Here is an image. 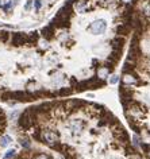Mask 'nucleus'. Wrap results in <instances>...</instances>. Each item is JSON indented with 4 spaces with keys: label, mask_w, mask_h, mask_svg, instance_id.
<instances>
[{
    "label": "nucleus",
    "mask_w": 150,
    "mask_h": 159,
    "mask_svg": "<svg viewBox=\"0 0 150 159\" xmlns=\"http://www.w3.org/2000/svg\"><path fill=\"white\" fill-rule=\"evenodd\" d=\"M31 4H33V2H31V0H27L26 5H24V10H26V11H30V8H31Z\"/></svg>",
    "instance_id": "nucleus-24"
},
{
    "label": "nucleus",
    "mask_w": 150,
    "mask_h": 159,
    "mask_svg": "<svg viewBox=\"0 0 150 159\" xmlns=\"http://www.w3.org/2000/svg\"><path fill=\"white\" fill-rule=\"evenodd\" d=\"M11 136H8V135H4V136H2L0 138V147H7L8 144L11 143Z\"/></svg>",
    "instance_id": "nucleus-13"
},
{
    "label": "nucleus",
    "mask_w": 150,
    "mask_h": 159,
    "mask_svg": "<svg viewBox=\"0 0 150 159\" xmlns=\"http://www.w3.org/2000/svg\"><path fill=\"white\" fill-rule=\"evenodd\" d=\"M35 119L37 117H35V115H34V112L31 111V108H29V109H26L19 116V119H18V124H19L20 128L30 130L31 127L34 126V123H35Z\"/></svg>",
    "instance_id": "nucleus-1"
},
{
    "label": "nucleus",
    "mask_w": 150,
    "mask_h": 159,
    "mask_svg": "<svg viewBox=\"0 0 150 159\" xmlns=\"http://www.w3.org/2000/svg\"><path fill=\"white\" fill-rule=\"evenodd\" d=\"M41 34H42V36H43V38H45L46 40L52 39L53 36H54V34H55V27L53 26L52 23H50L49 26H46L45 29H43L42 31H41Z\"/></svg>",
    "instance_id": "nucleus-7"
},
{
    "label": "nucleus",
    "mask_w": 150,
    "mask_h": 159,
    "mask_svg": "<svg viewBox=\"0 0 150 159\" xmlns=\"http://www.w3.org/2000/svg\"><path fill=\"white\" fill-rule=\"evenodd\" d=\"M38 39L39 33H37V31H31L27 34V45H35V43H38Z\"/></svg>",
    "instance_id": "nucleus-9"
},
{
    "label": "nucleus",
    "mask_w": 150,
    "mask_h": 159,
    "mask_svg": "<svg viewBox=\"0 0 150 159\" xmlns=\"http://www.w3.org/2000/svg\"><path fill=\"white\" fill-rule=\"evenodd\" d=\"M130 30H131V26L130 24H127V23H124V22L116 26V34L118 35H120V36L127 35V34L130 33Z\"/></svg>",
    "instance_id": "nucleus-8"
},
{
    "label": "nucleus",
    "mask_w": 150,
    "mask_h": 159,
    "mask_svg": "<svg viewBox=\"0 0 150 159\" xmlns=\"http://www.w3.org/2000/svg\"><path fill=\"white\" fill-rule=\"evenodd\" d=\"M0 7H2V2H0Z\"/></svg>",
    "instance_id": "nucleus-27"
},
{
    "label": "nucleus",
    "mask_w": 150,
    "mask_h": 159,
    "mask_svg": "<svg viewBox=\"0 0 150 159\" xmlns=\"http://www.w3.org/2000/svg\"><path fill=\"white\" fill-rule=\"evenodd\" d=\"M72 92H73V89H72V88H62L57 95H60V96H69V95H72Z\"/></svg>",
    "instance_id": "nucleus-14"
},
{
    "label": "nucleus",
    "mask_w": 150,
    "mask_h": 159,
    "mask_svg": "<svg viewBox=\"0 0 150 159\" xmlns=\"http://www.w3.org/2000/svg\"><path fill=\"white\" fill-rule=\"evenodd\" d=\"M34 159H52V158H50L48 154H38Z\"/></svg>",
    "instance_id": "nucleus-21"
},
{
    "label": "nucleus",
    "mask_w": 150,
    "mask_h": 159,
    "mask_svg": "<svg viewBox=\"0 0 150 159\" xmlns=\"http://www.w3.org/2000/svg\"><path fill=\"white\" fill-rule=\"evenodd\" d=\"M139 139L142 140V143H146V144H150V131L143 128L139 131Z\"/></svg>",
    "instance_id": "nucleus-10"
},
{
    "label": "nucleus",
    "mask_w": 150,
    "mask_h": 159,
    "mask_svg": "<svg viewBox=\"0 0 150 159\" xmlns=\"http://www.w3.org/2000/svg\"><path fill=\"white\" fill-rule=\"evenodd\" d=\"M146 154H148V157H149V159H150V148L148 150V152H146Z\"/></svg>",
    "instance_id": "nucleus-26"
},
{
    "label": "nucleus",
    "mask_w": 150,
    "mask_h": 159,
    "mask_svg": "<svg viewBox=\"0 0 150 159\" xmlns=\"http://www.w3.org/2000/svg\"><path fill=\"white\" fill-rule=\"evenodd\" d=\"M39 46H41V49H42V50H46V49H48L49 47V43H48V40H42V42H39Z\"/></svg>",
    "instance_id": "nucleus-20"
},
{
    "label": "nucleus",
    "mask_w": 150,
    "mask_h": 159,
    "mask_svg": "<svg viewBox=\"0 0 150 159\" xmlns=\"http://www.w3.org/2000/svg\"><path fill=\"white\" fill-rule=\"evenodd\" d=\"M15 155H16V151H15V150H8L4 155V159H11V158H14Z\"/></svg>",
    "instance_id": "nucleus-15"
},
{
    "label": "nucleus",
    "mask_w": 150,
    "mask_h": 159,
    "mask_svg": "<svg viewBox=\"0 0 150 159\" xmlns=\"http://www.w3.org/2000/svg\"><path fill=\"white\" fill-rule=\"evenodd\" d=\"M122 82H123V85L134 86V85H138L139 80L134 73H124L123 77H122Z\"/></svg>",
    "instance_id": "nucleus-4"
},
{
    "label": "nucleus",
    "mask_w": 150,
    "mask_h": 159,
    "mask_svg": "<svg viewBox=\"0 0 150 159\" xmlns=\"http://www.w3.org/2000/svg\"><path fill=\"white\" fill-rule=\"evenodd\" d=\"M12 7H14V5H12V2H8L5 5H3V10H4L5 12H10L12 10Z\"/></svg>",
    "instance_id": "nucleus-19"
},
{
    "label": "nucleus",
    "mask_w": 150,
    "mask_h": 159,
    "mask_svg": "<svg viewBox=\"0 0 150 159\" xmlns=\"http://www.w3.org/2000/svg\"><path fill=\"white\" fill-rule=\"evenodd\" d=\"M127 159H142L139 154H137V151L131 152V154H127Z\"/></svg>",
    "instance_id": "nucleus-18"
},
{
    "label": "nucleus",
    "mask_w": 150,
    "mask_h": 159,
    "mask_svg": "<svg viewBox=\"0 0 150 159\" xmlns=\"http://www.w3.org/2000/svg\"><path fill=\"white\" fill-rule=\"evenodd\" d=\"M12 45L14 46H24L27 45V34L24 33H15L12 35Z\"/></svg>",
    "instance_id": "nucleus-5"
},
{
    "label": "nucleus",
    "mask_w": 150,
    "mask_h": 159,
    "mask_svg": "<svg viewBox=\"0 0 150 159\" xmlns=\"http://www.w3.org/2000/svg\"><path fill=\"white\" fill-rule=\"evenodd\" d=\"M110 73H111V70L108 69L105 65H103V66H100L98 69V78H102V80L105 78V77H107Z\"/></svg>",
    "instance_id": "nucleus-11"
},
{
    "label": "nucleus",
    "mask_w": 150,
    "mask_h": 159,
    "mask_svg": "<svg viewBox=\"0 0 150 159\" xmlns=\"http://www.w3.org/2000/svg\"><path fill=\"white\" fill-rule=\"evenodd\" d=\"M124 43H126V38L124 36H120V35H116L112 40V49L115 50V51H120L123 50L124 47Z\"/></svg>",
    "instance_id": "nucleus-6"
},
{
    "label": "nucleus",
    "mask_w": 150,
    "mask_h": 159,
    "mask_svg": "<svg viewBox=\"0 0 150 159\" xmlns=\"http://www.w3.org/2000/svg\"><path fill=\"white\" fill-rule=\"evenodd\" d=\"M110 82H111V84H116V82H119V77H118V76H112V77H111V80H110Z\"/></svg>",
    "instance_id": "nucleus-23"
},
{
    "label": "nucleus",
    "mask_w": 150,
    "mask_h": 159,
    "mask_svg": "<svg viewBox=\"0 0 150 159\" xmlns=\"http://www.w3.org/2000/svg\"><path fill=\"white\" fill-rule=\"evenodd\" d=\"M41 139L53 148H55V146L60 143V136L57 135V132H54V131H52V130L41 131Z\"/></svg>",
    "instance_id": "nucleus-2"
},
{
    "label": "nucleus",
    "mask_w": 150,
    "mask_h": 159,
    "mask_svg": "<svg viewBox=\"0 0 150 159\" xmlns=\"http://www.w3.org/2000/svg\"><path fill=\"white\" fill-rule=\"evenodd\" d=\"M85 10H87V0H79L76 3V11L85 12Z\"/></svg>",
    "instance_id": "nucleus-12"
},
{
    "label": "nucleus",
    "mask_w": 150,
    "mask_h": 159,
    "mask_svg": "<svg viewBox=\"0 0 150 159\" xmlns=\"http://www.w3.org/2000/svg\"><path fill=\"white\" fill-rule=\"evenodd\" d=\"M20 144H22V147H23V148H30L31 142H30V139H22Z\"/></svg>",
    "instance_id": "nucleus-16"
},
{
    "label": "nucleus",
    "mask_w": 150,
    "mask_h": 159,
    "mask_svg": "<svg viewBox=\"0 0 150 159\" xmlns=\"http://www.w3.org/2000/svg\"><path fill=\"white\" fill-rule=\"evenodd\" d=\"M142 14L145 15L146 18H150V4H146L145 7L142 8Z\"/></svg>",
    "instance_id": "nucleus-17"
},
{
    "label": "nucleus",
    "mask_w": 150,
    "mask_h": 159,
    "mask_svg": "<svg viewBox=\"0 0 150 159\" xmlns=\"http://www.w3.org/2000/svg\"><path fill=\"white\" fill-rule=\"evenodd\" d=\"M107 29V22L103 20V19H99L96 22H93L92 24H91L89 30L92 34H95V35H99V34H103Z\"/></svg>",
    "instance_id": "nucleus-3"
},
{
    "label": "nucleus",
    "mask_w": 150,
    "mask_h": 159,
    "mask_svg": "<svg viewBox=\"0 0 150 159\" xmlns=\"http://www.w3.org/2000/svg\"><path fill=\"white\" fill-rule=\"evenodd\" d=\"M123 3H126V4H131V3H134V0H122Z\"/></svg>",
    "instance_id": "nucleus-25"
},
{
    "label": "nucleus",
    "mask_w": 150,
    "mask_h": 159,
    "mask_svg": "<svg viewBox=\"0 0 150 159\" xmlns=\"http://www.w3.org/2000/svg\"><path fill=\"white\" fill-rule=\"evenodd\" d=\"M41 7H42V2H41V0H35V2H34V8L38 11Z\"/></svg>",
    "instance_id": "nucleus-22"
}]
</instances>
